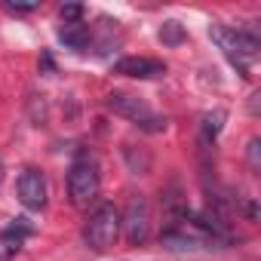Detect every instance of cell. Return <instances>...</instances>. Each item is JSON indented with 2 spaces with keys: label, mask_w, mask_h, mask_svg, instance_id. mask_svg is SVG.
Wrapping results in <instances>:
<instances>
[{
  "label": "cell",
  "mask_w": 261,
  "mask_h": 261,
  "mask_svg": "<svg viewBox=\"0 0 261 261\" xmlns=\"http://www.w3.org/2000/svg\"><path fill=\"white\" fill-rule=\"evenodd\" d=\"M80 16H83V7H80V4H65V7H62V19H65V25L80 22Z\"/></svg>",
  "instance_id": "13"
},
{
  "label": "cell",
  "mask_w": 261,
  "mask_h": 261,
  "mask_svg": "<svg viewBox=\"0 0 261 261\" xmlns=\"http://www.w3.org/2000/svg\"><path fill=\"white\" fill-rule=\"evenodd\" d=\"M117 74L123 77H139V80H154V77H163L166 74V65L157 62V59H145V56H129V59H120L114 65Z\"/></svg>",
  "instance_id": "7"
},
{
  "label": "cell",
  "mask_w": 261,
  "mask_h": 261,
  "mask_svg": "<svg viewBox=\"0 0 261 261\" xmlns=\"http://www.w3.org/2000/svg\"><path fill=\"white\" fill-rule=\"evenodd\" d=\"M0 261H7V258H0Z\"/></svg>",
  "instance_id": "17"
},
{
  "label": "cell",
  "mask_w": 261,
  "mask_h": 261,
  "mask_svg": "<svg viewBox=\"0 0 261 261\" xmlns=\"http://www.w3.org/2000/svg\"><path fill=\"white\" fill-rule=\"evenodd\" d=\"M4 10L7 13H34L37 4H4Z\"/></svg>",
  "instance_id": "15"
},
{
  "label": "cell",
  "mask_w": 261,
  "mask_h": 261,
  "mask_svg": "<svg viewBox=\"0 0 261 261\" xmlns=\"http://www.w3.org/2000/svg\"><path fill=\"white\" fill-rule=\"evenodd\" d=\"M98 191H101L98 166H95L89 157L74 160V166H71V172H68V200H71V206L89 209V206L98 200Z\"/></svg>",
  "instance_id": "2"
},
{
  "label": "cell",
  "mask_w": 261,
  "mask_h": 261,
  "mask_svg": "<svg viewBox=\"0 0 261 261\" xmlns=\"http://www.w3.org/2000/svg\"><path fill=\"white\" fill-rule=\"evenodd\" d=\"M258 148H261V142H258V139H252V142H249V163H252V169H258V166H261Z\"/></svg>",
  "instance_id": "14"
},
{
  "label": "cell",
  "mask_w": 261,
  "mask_h": 261,
  "mask_svg": "<svg viewBox=\"0 0 261 261\" xmlns=\"http://www.w3.org/2000/svg\"><path fill=\"white\" fill-rule=\"evenodd\" d=\"M59 40H62V43H68L71 49H83V46H86V40H89V31H86V25L74 22V25H65V28L59 31Z\"/></svg>",
  "instance_id": "8"
},
{
  "label": "cell",
  "mask_w": 261,
  "mask_h": 261,
  "mask_svg": "<svg viewBox=\"0 0 261 261\" xmlns=\"http://www.w3.org/2000/svg\"><path fill=\"white\" fill-rule=\"evenodd\" d=\"M209 34H212V40L221 46V53H224L233 65H240V71H243V77H246V62H252V59L258 56V46H261L258 37L249 34V31H243V28H227V25H212Z\"/></svg>",
  "instance_id": "1"
},
{
  "label": "cell",
  "mask_w": 261,
  "mask_h": 261,
  "mask_svg": "<svg viewBox=\"0 0 261 261\" xmlns=\"http://www.w3.org/2000/svg\"><path fill=\"white\" fill-rule=\"evenodd\" d=\"M83 237H86V243H89L95 252L111 249V246L117 243V237H120V209H117L114 203L95 206V212L89 215V221H86V227H83Z\"/></svg>",
  "instance_id": "3"
},
{
  "label": "cell",
  "mask_w": 261,
  "mask_h": 261,
  "mask_svg": "<svg viewBox=\"0 0 261 261\" xmlns=\"http://www.w3.org/2000/svg\"><path fill=\"white\" fill-rule=\"evenodd\" d=\"M105 105H108V111H114V114H120V117H126V120H133L136 126L148 129V133H160V129H166V120L157 117V114L139 98V95H129V92H111V95L105 98Z\"/></svg>",
  "instance_id": "4"
},
{
  "label": "cell",
  "mask_w": 261,
  "mask_h": 261,
  "mask_svg": "<svg viewBox=\"0 0 261 261\" xmlns=\"http://www.w3.org/2000/svg\"><path fill=\"white\" fill-rule=\"evenodd\" d=\"M160 40H163L166 46L185 43V28H181V22H166V25L160 28Z\"/></svg>",
  "instance_id": "10"
},
{
  "label": "cell",
  "mask_w": 261,
  "mask_h": 261,
  "mask_svg": "<svg viewBox=\"0 0 261 261\" xmlns=\"http://www.w3.org/2000/svg\"><path fill=\"white\" fill-rule=\"evenodd\" d=\"M0 181H4V163H0Z\"/></svg>",
  "instance_id": "16"
},
{
  "label": "cell",
  "mask_w": 261,
  "mask_h": 261,
  "mask_svg": "<svg viewBox=\"0 0 261 261\" xmlns=\"http://www.w3.org/2000/svg\"><path fill=\"white\" fill-rule=\"evenodd\" d=\"M123 154H126V160H129V169H133L136 175H145V172L151 169V157H148L145 151H142V154L136 157V151H133V145H126V148H123Z\"/></svg>",
  "instance_id": "9"
},
{
  "label": "cell",
  "mask_w": 261,
  "mask_h": 261,
  "mask_svg": "<svg viewBox=\"0 0 261 261\" xmlns=\"http://www.w3.org/2000/svg\"><path fill=\"white\" fill-rule=\"evenodd\" d=\"M120 230L126 233L129 246H145L151 237V206L145 197H129L126 212L120 215Z\"/></svg>",
  "instance_id": "5"
},
{
  "label": "cell",
  "mask_w": 261,
  "mask_h": 261,
  "mask_svg": "<svg viewBox=\"0 0 261 261\" xmlns=\"http://www.w3.org/2000/svg\"><path fill=\"white\" fill-rule=\"evenodd\" d=\"M163 246H166V249H194L197 243H194L191 237H185V233L166 230V233H163Z\"/></svg>",
  "instance_id": "12"
},
{
  "label": "cell",
  "mask_w": 261,
  "mask_h": 261,
  "mask_svg": "<svg viewBox=\"0 0 261 261\" xmlns=\"http://www.w3.org/2000/svg\"><path fill=\"white\" fill-rule=\"evenodd\" d=\"M46 178H43V172H37V169H25L22 175H19V200H22V206L25 209H43L46 206Z\"/></svg>",
  "instance_id": "6"
},
{
  "label": "cell",
  "mask_w": 261,
  "mask_h": 261,
  "mask_svg": "<svg viewBox=\"0 0 261 261\" xmlns=\"http://www.w3.org/2000/svg\"><path fill=\"white\" fill-rule=\"evenodd\" d=\"M221 123H224V111L206 114V117H203V136H206V139H215V136L221 133Z\"/></svg>",
  "instance_id": "11"
}]
</instances>
